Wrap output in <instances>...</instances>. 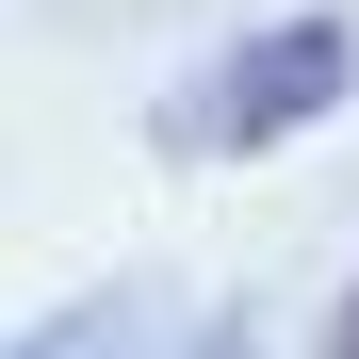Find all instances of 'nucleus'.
I'll return each mask as SVG.
<instances>
[{"label": "nucleus", "instance_id": "1", "mask_svg": "<svg viewBox=\"0 0 359 359\" xmlns=\"http://www.w3.org/2000/svg\"><path fill=\"white\" fill-rule=\"evenodd\" d=\"M343 98H359V33L343 17H278V33L229 49V66L163 82L147 147L163 163H229V147H278V131H311V114H343Z\"/></svg>", "mask_w": 359, "mask_h": 359}, {"label": "nucleus", "instance_id": "3", "mask_svg": "<svg viewBox=\"0 0 359 359\" xmlns=\"http://www.w3.org/2000/svg\"><path fill=\"white\" fill-rule=\"evenodd\" d=\"M49 17H82V33H114V17H163V0H49Z\"/></svg>", "mask_w": 359, "mask_h": 359}, {"label": "nucleus", "instance_id": "4", "mask_svg": "<svg viewBox=\"0 0 359 359\" xmlns=\"http://www.w3.org/2000/svg\"><path fill=\"white\" fill-rule=\"evenodd\" d=\"M327 359H359V294H343V327H327Z\"/></svg>", "mask_w": 359, "mask_h": 359}, {"label": "nucleus", "instance_id": "2", "mask_svg": "<svg viewBox=\"0 0 359 359\" xmlns=\"http://www.w3.org/2000/svg\"><path fill=\"white\" fill-rule=\"evenodd\" d=\"M0 359H229V311H180V294H147V278H114V294H82V311H49V327H17Z\"/></svg>", "mask_w": 359, "mask_h": 359}]
</instances>
